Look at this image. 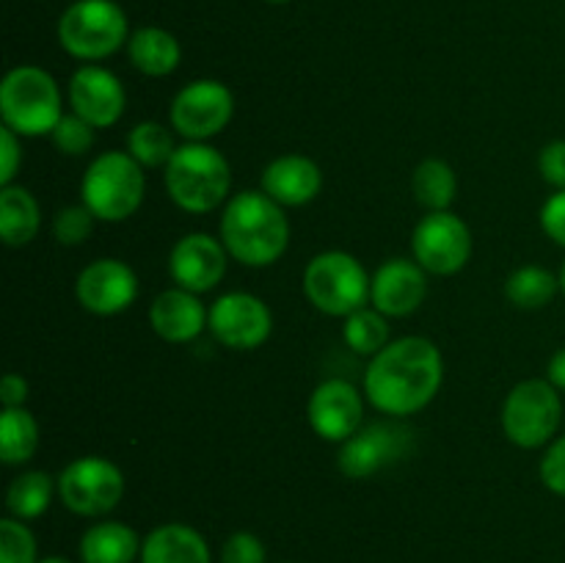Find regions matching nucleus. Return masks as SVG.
<instances>
[{
  "instance_id": "nucleus-39",
  "label": "nucleus",
  "mask_w": 565,
  "mask_h": 563,
  "mask_svg": "<svg viewBox=\"0 0 565 563\" xmlns=\"http://www.w3.org/2000/svg\"><path fill=\"white\" fill-rule=\"evenodd\" d=\"M28 401V381L20 373H6L0 381V403L3 408L25 406Z\"/></svg>"
},
{
  "instance_id": "nucleus-19",
  "label": "nucleus",
  "mask_w": 565,
  "mask_h": 563,
  "mask_svg": "<svg viewBox=\"0 0 565 563\" xmlns=\"http://www.w3.org/2000/svg\"><path fill=\"white\" fill-rule=\"evenodd\" d=\"M210 309L204 307L196 293L185 287H169L149 304V326L166 342H193L207 329Z\"/></svg>"
},
{
  "instance_id": "nucleus-24",
  "label": "nucleus",
  "mask_w": 565,
  "mask_h": 563,
  "mask_svg": "<svg viewBox=\"0 0 565 563\" xmlns=\"http://www.w3.org/2000/svg\"><path fill=\"white\" fill-rule=\"evenodd\" d=\"M42 230V208L22 185H3L0 191V241L11 248L33 243Z\"/></svg>"
},
{
  "instance_id": "nucleus-7",
  "label": "nucleus",
  "mask_w": 565,
  "mask_h": 563,
  "mask_svg": "<svg viewBox=\"0 0 565 563\" xmlns=\"http://www.w3.org/2000/svg\"><path fill=\"white\" fill-rule=\"evenodd\" d=\"M58 44L77 61H103L130 42V22L116 0H75L61 14Z\"/></svg>"
},
{
  "instance_id": "nucleus-11",
  "label": "nucleus",
  "mask_w": 565,
  "mask_h": 563,
  "mask_svg": "<svg viewBox=\"0 0 565 563\" xmlns=\"http://www.w3.org/2000/svg\"><path fill=\"white\" fill-rule=\"evenodd\" d=\"M412 257L425 274L452 276L467 268L472 257V232L452 210L428 213L412 232Z\"/></svg>"
},
{
  "instance_id": "nucleus-27",
  "label": "nucleus",
  "mask_w": 565,
  "mask_h": 563,
  "mask_svg": "<svg viewBox=\"0 0 565 563\" xmlns=\"http://www.w3.org/2000/svg\"><path fill=\"white\" fill-rule=\"evenodd\" d=\"M412 191H414V199H417L428 213H436V210H450V204L456 202V193H458L456 169L441 158L423 160V163L414 169Z\"/></svg>"
},
{
  "instance_id": "nucleus-14",
  "label": "nucleus",
  "mask_w": 565,
  "mask_h": 563,
  "mask_svg": "<svg viewBox=\"0 0 565 563\" xmlns=\"http://www.w3.org/2000/svg\"><path fill=\"white\" fill-rule=\"evenodd\" d=\"M75 296L86 312L110 318L138 298V276L125 259L97 257L77 274Z\"/></svg>"
},
{
  "instance_id": "nucleus-20",
  "label": "nucleus",
  "mask_w": 565,
  "mask_h": 563,
  "mask_svg": "<svg viewBox=\"0 0 565 563\" xmlns=\"http://www.w3.org/2000/svg\"><path fill=\"white\" fill-rule=\"evenodd\" d=\"M259 188L281 208H303L323 191V171L307 155H281L265 166Z\"/></svg>"
},
{
  "instance_id": "nucleus-32",
  "label": "nucleus",
  "mask_w": 565,
  "mask_h": 563,
  "mask_svg": "<svg viewBox=\"0 0 565 563\" xmlns=\"http://www.w3.org/2000/svg\"><path fill=\"white\" fill-rule=\"evenodd\" d=\"M94 213L86 204H66L53 219V237L61 246H81L94 232Z\"/></svg>"
},
{
  "instance_id": "nucleus-17",
  "label": "nucleus",
  "mask_w": 565,
  "mask_h": 563,
  "mask_svg": "<svg viewBox=\"0 0 565 563\" xmlns=\"http://www.w3.org/2000/svg\"><path fill=\"white\" fill-rule=\"evenodd\" d=\"M230 259L221 237L207 235V232H188L171 246L169 276L177 287H185V290L202 296L221 285Z\"/></svg>"
},
{
  "instance_id": "nucleus-13",
  "label": "nucleus",
  "mask_w": 565,
  "mask_h": 563,
  "mask_svg": "<svg viewBox=\"0 0 565 563\" xmlns=\"http://www.w3.org/2000/svg\"><path fill=\"white\" fill-rule=\"evenodd\" d=\"M412 431L401 423L362 425L337 453V467L345 478L364 480L392 464L403 461L412 453Z\"/></svg>"
},
{
  "instance_id": "nucleus-8",
  "label": "nucleus",
  "mask_w": 565,
  "mask_h": 563,
  "mask_svg": "<svg viewBox=\"0 0 565 563\" xmlns=\"http://www.w3.org/2000/svg\"><path fill=\"white\" fill-rule=\"evenodd\" d=\"M563 419V401L550 379L519 381L502 403L500 423L508 442L524 450L546 447Z\"/></svg>"
},
{
  "instance_id": "nucleus-12",
  "label": "nucleus",
  "mask_w": 565,
  "mask_h": 563,
  "mask_svg": "<svg viewBox=\"0 0 565 563\" xmlns=\"http://www.w3.org/2000/svg\"><path fill=\"white\" fill-rule=\"evenodd\" d=\"M207 329L230 351H254L268 342L274 331V312L254 293L232 290L213 301Z\"/></svg>"
},
{
  "instance_id": "nucleus-41",
  "label": "nucleus",
  "mask_w": 565,
  "mask_h": 563,
  "mask_svg": "<svg viewBox=\"0 0 565 563\" xmlns=\"http://www.w3.org/2000/svg\"><path fill=\"white\" fill-rule=\"evenodd\" d=\"M39 563H70L66 557H58V555H50V557H42Z\"/></svg>"
},
{
  "instance_id": "nucleus-18",
  "label": "nucleus",
  "mask_w": 565,
  "mask_h": 563,
  "mask_svg": "<svg viewBox=\"0 0 565 563\" xmlns=\"http://www.w3.org/2000/svg\"><path fill=\"white\" fill-rule=\"evenodd\" d=\"M428 296V274L414 257H390L370 282V307L386 318H408Z\"/></svg>"
},
{
  "instance_id": "nucleus-10",
  "label": "nucleus",
  "mask_w": 565,
  "mask_h": 563,
  "mask_svg": "<svg viewBox=\"0 0 565 563\" xmlns=\"http://www.w3.org/2000/svg\"><path fill=\"white\" fill-rule=\"evenodd\" d=\"M235 116V94L213 77L191 81L174 94L169 108V127L185 141H210Z\"/></svg>"
},
{
  "instance_id": "nucleus-23",
  "label": "nucleus",
  "mask_w": 565,
  "mask_h": 563,
  "mask_svg": "<svg viewBox=\"0 0 565 563\" xmlns=\"http://www.w3.org/2000/svg\"><path fill=\"white\" fill-rule=\"evenodd\" d=\"M141 544L136 530L125 522H105L92 524L81 535V561L83 563H132L141 557Z\"/></svg>"
},
{
  "instance_id": "nucleus-42",
  "label": "nucleus",
  "mask_w": 565,
  "mask_h": 563,
  "mask_svg": "<svg viewBox=\"0 0 565 563\" xmlns=\"http://www.w3.org/2000/svg\"><path fill=\"white\" fill-rule=\"evenodd\" d=\"M557 279H561V290L565 296V259H563V268H561V274H557Z\"/></svg>"
},
{
  "instance_id": "nucleus-30",
  "label": "nucleus",
  "mask_w": 565,
  "mask_h": 563,
  "mask_svg": "<svg viewBox=\"0 0 565 563\" xmlns=\"http://www.w3.org/2000/svg\"><path fill=\"white\" fill-rule=\"evenodd\" d=\"M342 340L353 353L375 357L392 342L386 315H381L375 307H364L359 312L348 315L345 323H342Z\"/></svg>"
},
{
  "instance_id": "nucleus-5",
  "label": "nucleus",
  "mask_w": 565,
  "mask_h": 563,
  "mask_svg": "<svg viewBox=\"0 0 565 563\" xmlns=\"http://www.w3.org/2000/svg\"><path fill=\"white\" fill-rule=\"evenodd\" d=\"M147 196L143 166L127 149H110L88 163L81 180V202L97 221L121 224L132 219Z\"/></svg>"
},
{
  "instance_id": "nucleus-36",
  "label": "nucleus",
  "mask_w": 565,
  "mask_h": 563,
  "mask_svg": "<svg viewBox=\"0 0 565 563\" xmlns=\"http://www.w3.org/2000/svg\"><path fill=\"white\" fill-rule=\"evenodd\" d=\"M539 171L555 191H565V141H550L539 155Z\"/></svg>"
},
{
  "instance_id": "nucleus-16",
  "label": "nucleus",
  "mask_w": 565,
  "mask_h": 563,
  "mask_svg": "<svg viewBox=\"0 0 565 563\" xmlns=\"http://www.w3.org/2000/svg\"><path fill=\"white\" fill-rule=\"evenodd\" d=\"M66 99L72 114L86 119L97 130L114 127L127 108L125 83L99 64H83L81 70H75L66 86Z\"/></svg>"
},
{
  "instance_id": "nucleus-25",
  "label": "nucleus",
  "mask_w": 565,
  "mask_h": 563,
  "mask_svg": "<svg viewBox=\"0 0 565 563\" xmlns=\"http://www.w3.org/2000/svg\"><path fill=\"white\" fill-rule=\"evenodd\" d=\"M53 495H58V480L44 469H28L17 475L6 491V508L14 519L31 522L39 519L53 502Z\"/></svg>"
},
{
  "instance_id": "nucleus-15",
  "label": "nucleus",
  "mask_w": 565,
  "mask_h": 563,
  "mask_svg": "<svg viewBox=\"0 0 565 563\" xmlns=\"http://www.w3.org/2000/svg\"><path fill=\"white\" fill-rule=\"evenodd\" d=\"M364 392L345 379H326L315 386L307 403L309 428L323 442H345L364 423Z\"/></svg>"
},
{
  "instance_id": "nucleus-34",
  "label": "nucleus",
  "mask_w": 565,
  "mask_h": 563,
  "mask_svg": "<svg viewBox=\"0 0 565 563\" xmlns=\"http://www.w3.org/2000/svg\"><path fill=\"white\" fill-rule=\"evenodd\" d=\"M541 484L552 491V495L565 497V436H557L546 445L544 456L539 464Z\"/></svg>"
},
{
  "instance_id": "nucleus-3",
  "label": "nucleus",
  "mask_w": 565,
  "mask_h": 563,
  "mask_svg": "<svg viewBox=\"0 0 565 563\" xmlns=\"http://www.w3.org/2000/svg\"><path fill=\"white\" fill-rule=\"evenodd\" d=\"M166 193L180 210L204 215L230 202L232 166L207 141H185L163 169Z\"/></svg>"
},
{
  "instance_id": "nucleus-26",
  "label": "nucleus",
  "mask_w": 565,
  "mask_h": 563,
  "mask_svg": "<svg viewBox=\"0 0 565 563\" xmlns=\"http://www.w3.org/2000/svg\"><path fill=\"white\" fill-rule=\"evenodd\" d=\"M39 450V423L25 406L3 408L0 414V461L22 467Z\"/></svg>"
},
{
  "instance_id": "nucleus-35",
  "label": "nucleus",
  "mask_w": 565,
  "mask_h": 563,
  "mask_svg": "<svg viewBox=\"0 0 565 563\" xmlns=\"http://www.w3.org/2000/svg\"><path fill=\"white\" fill-rule=\"evenodd\" d=\"M221 563H265V544L259 535L237 530L221 546Z\"/></svg>"
},
{
  "instance_id": "nucleus-29",
  "label": "nucleus",
  "mask_w": 565,
  "mask_h": 563,
  "mask_svg": "<svg viewBox=\"0 0 565 563\" xmlns=\"http://www.w3.org/2000/svg\"><path fill=\"white\" fill-rule=\"evenodd\" d=\"M177 132L160 121H138L125 138V149L143 166V169H166L177 152Z\"/></svg>"
},
{
  "instance_id": "nucleus-21",
  "label": "nucleus",
  "mask_w": 565,
  "mask_h": 563,
  "mask_svg": "<svg viewBox=\"0 0 565 563\" xmlns=\"http://www.w3.org/2000/svg\"><path fill=\"white\" fill-rule=\"evenodd\" d=\"M141 563H213L210 546L196 528L169 522L154 528L141 544Z\"/></svg>"
},
{
  "instance_id": "nucleus-31",
  "label": "nucleus",
  "mask_w": 565,
  "mask_h": 563,
  "mask_svg": "<svg viewBox=\"0 0 565 563\" xmlns=\"http://www.w3.org/2000/svg\"><path fill=\"white\" fill-rule=\"evenodd\" d=\"M0 563H39L36 539L22 519L6 517L0 522Z\"/></svg>"
},
{
  "instance_id": "nucleus-6",
  "label": "nucleus",
  "mask_w": 565,
  "mask_h": 563,
  "mask_svg": "<svg viewBox=\"0 0 565 563\" xmlns=\"http://www.w3.org/2000/svg\"><path fill=\"white\" fill-rule=\"evenodd\" d=\"M370 282L373 276L364 270L353 254L342 248L315 254L303 268V296L318 312L342 318L359 312L370 304Z\"/></svg>"
},
{
  "instance_id": "nucleus-9",
  "label": "nucleus",
  "mask_w": 565,
  "mask_h": 563,
  "mask_svg": "<svg viewBox=\"0 0 565 563\" xmlns=\"http://www.w3.org/2000/svg\"><path fill=\"white\" fill-rule=\"evenodd\" d=\"M58 497L77 517H105L125 497V475L110 458L81 456L61 469Z\"/></svg>"
},
{
  "instance_id": "nucleus-43",
  "label": "nucleus",
  "mask_w": 565,
  "mask_h": 563,
  "mask_svg": "<svg viewBox=\"0 0 565 563\" xmlns=\"http://www.w3.org/2000/svg\"><path fill=\"white\" fill-rule=\"evenodd\" d=\"M265 3H274V6H281V3H290V0H265Z\"/></svg>"
},
{
  "instance_id": "nucleus-28",
  "label": "nucleus",
  "mask_w": 565,
  "mask_h": 563,
  "mask_svg": "<svg viewBox=\"0 0 565 563\" xmlns=\"http://www.w3.org/2000/svg\"><path fill=\"white\" fill-rule=\"evenodd\" d=\"M561 290V279L544 265H522L505 282V296L519 309H544Z\"/></svg>"
},
{
  "instance_id": "nucleus-38",
  "label": "nucleus",
  "mask_w": 565,
  "mask_h": 563,
  "mask_svg": "<svg viewBox=\"0 0 565 563\" xmlns=\"http://www.w3.org/2000/svg\"><path fill=\"white\" fill-rule=\"evenodd\" d=\"M0 152H3V163H0V185H14V177L22 166V144L20 136L9 127H0Z\"/></svg>"
},
{
  "instance_id": "nucleus-4",
  "label": "nucleus",
  "mask_w": 565,
  "mask_h": 563,
  "mask_svg": "<svg viewBox=\"0 0 565 563\" xmlns=\"http://www.w3.org/2000/svg\"><path fill=\"white\" fill-rule=\"evenodd\" d=\"M0 119L20 138L50 136L64 119V94L47 70L14 66L0 83Z\"/></svg>"
},
{
  "instance_id": "nucleus-33",
  "label": "nucleus",
  "mask_w": 565,
  "mask_h": 563,
  "mask_svg": "<svg viewBox=\"0 0 565 563\" xmlns=\"http://www.w3.org/2000/svg\"><path fill=\"white\" fill-rule=\"evenodd\" d=\"M94 130H97V127H92L86 119H81V116L70 110V114H64V119L55 125L50 138H53L55 149H58L61 155L81 158V155H86L88 149L94 147Z\"/></svg>"
},
{
  "instance_id": "nucleus-2",
  "label": "nucleus",
  "mask_w": 565,
  "mask_h": 563,
  "mask_svg": "<svg viewBox=\"0 0 565 563\" xmlns=\"http://www.w3.org/2000/svg\"><path fill=\"white\" fill-rule=\"evenodd\" d=\"M221 243L230 257L246 268H268L279 263L290 246V221L285 208L263 188L235 193L221 213Z\"/></svg>"
},
{
  "instance_id": "nucleus-40",
  "label": "nucleus",
  "mask_w": 565,
  "mask_h": 563,
  "mask_svg": "<svg viewBox=\"0 0 565 563\" xmlns=\"http://www.w3.org/2000/svg\"><path fill=\"white\" fill-rule=\"evenodd\" d=\"M546 379H550L557 390H565V346L561 351L552 353L550 364H546Z\"/></svg>"
},
{
  "instance_id": "nucleus-1",
  "label": "nucleus",
  "mask_w": 565,
  "mask_h": 563,
  "mask_svg": "<svg viewBox=\"0 0 565 563\" xmlns=\"http://www.w3.org/2000/svg\"><path fill=\"white\" fill-rule=\"evenodd\" d=\"M445 384V359L428 337L408 334L392 340L370 357L364 370V397L386 417H412L434 403Z\"/></svg>"
},
{
  "instance_id": "nucleus-37",
  "label": "nucleus",
  "mask_w": 565,
  "mask_h": 563,
  "mask_svg": "<svg viewBox=\"0 0 565 563\" xmlns=\"http://www.w3.org/2000/svg\"><path fill=\"white\" fill-rule=\"evenodd\" d=\"M541 230L565 248V191H555L541 208Z\"/></svg>"
},
{
  "instance_id": "nucleus-22",
  "label": "nucleus",
  "mask_w": 565,
  "mask_h": 563,
  "mask_svg": "<svg viewBox=\"0 0 565 563\" xmlns=\"http://www.w3.org/2000/svg\"><path fill=\"white\" fill-rule=\"evenodd\" d=\"M127 59L141 75L147 77H166L180 66L182 47L177 36L166 28L143 25L130 33L127 42Z\"/></svg>"
}]
</instances>
